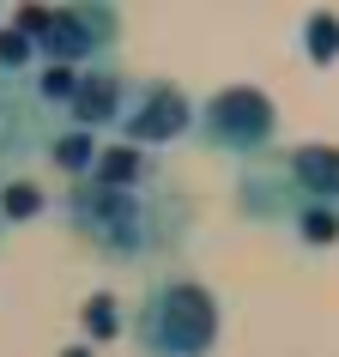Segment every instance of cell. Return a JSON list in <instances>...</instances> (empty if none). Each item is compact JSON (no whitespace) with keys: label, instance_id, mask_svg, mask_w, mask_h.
I'll return each instance as SVG.
<instances>
[{"label":"cell","instance_id":"10","mask_svg":"<svg viewBox=\"0 0 339 357\" xmlns=\"http://www.w3.org/2000/svg\"><path fill=\"white\" fill-rule=\"evenodd\" d=\"M97 146L103 139H91V133H79V128H49V146H43V158L67 176V182H85L97 164Z\"/></svg>","mask_w":339,"mask_h":357},{"label":"cell","instance_id":"6","mask_svg":"<svg viewBox=\"0 0 339 357\" xmlns=\"http://www.w3.org/2000/svg\"><path fill=\"white\" fill-rule=\"evenodd\" d=\"M133 91H140V79H128L110 61V67L79 73L55 115H61V128H79V133H91V139H115L121 121H128V109H133Z\"/></svg>","mask_w":339,"mask_h":357},{"label":"cell","instance_id":"8","mask_svg":"<svg viewBox=\"0 0 339 357\" xmlns=\"http://www.w3.org/2000/svg\"><path fill=\"white\" fill-rule=\"evenodd\" d=\"M43 146H49V115L37 109L24 79L0 73V182H19V169L37 164Z\"/></svg>","mask_w":339,"mask_h":357},{"label":"cell","instance_id":"9","mask_svg":"<svg viewBox=\"0 0 339 357\" xmlns=\"http://www.w3.org/2000/svg\"><path fill=\"white\" fill-rule=\"evenodd\" d=\"M164 176V158L158 151H140V146H121V139H103L97 146V164H91V182H110V188H146Z\"/></svg>","mask_w":339,"mask_h":357},{"label":"cell","instance_id":"4","mask_svg":"<svg viewBox=\"0 0 339 357\" xmlns=\"http://www.w3.org/2000/svg\"><path fill=\"white\" fill-rule=\"evenodd\" d=\"M19 37L31 43L37 67L61 73H91L110 67L121 49V13L103 0H73V6H49V13H19Z\"/></svg>","mask_w":339,"mask_h":357},{"label":"cell","instance_id":"2","mask_svg":"<svg viewBox=\"0 0 339 357\" xmlns=\"http://www.w3.org/2000/svg\"><path fill=\"white\" fill-rule=\"evenodd\" d=\"M236 212L261 230H279L297 248L339 243V146L333 139H297L273 146L255 164L236 169Z\"/></svg>","mask_w":339,"mask_h":357},{"label":"cell","instance_id":"11","mask_svg":"<svg viewBox=\"0 0 339 357\" xmlns=\"http://www.w3.org/2000/svg\"><path fill=\"white\" fill-rule=\"evenodd\" d=\"M0 236H6V218H0Z\"/></svg>","mask_w":339,"mask_h":357},{"label":"cell","instance_id":"7","mask_svg":"<svg viewBox=\"0 0 339 357\" xmlns=\"http://www.w3.org/2000/svg\"><path fill=\"white\" fill-rule=\"evenodd\" d=\"M194 133V97L176 85V79H140V91H133V109L121 121V146H140V151H164L176 139H188Z\"/></svg>","mask_w":339,"mask_h":357},{"label":"cell","instance_id":"1","mask_svg":"<svg viewBox=\"0 0 339 357\" xmlns=\"http://www.w3.org/2000/svg\"><path fill=\"white\" fill-rule=\"evenodd\" d=\"M61 225L79 248H91L110 266H164L194 236V200L170 176L146 188H110V182H67L55 194Z\"/></svg>","mask_w":339,"mask_h":357},{"label":"cell","instance_id":"3","mask_svg":"<svg viewBox=\"0 0 339 357\" xmlns=\"http://www.w3.org/2000/svg\"><path fill=\"white\" fill-rule=\"evenodd\" d=\"M218 333H225L218 297L194 273L151 279L140 291V303H133V315H128V339H133L140 357H212L218 351Z\"/></svg>","mask_w":339,"mask_h":357},{"label":"cell","instance_id":"5","mask_svg":"<svg viewBox=\"0 0 339 357\" xmlns=\"http://www.w3.org/2000/svg\"><path fill=\"white\" fill-rule=\"evenodd\" d=\"M194 139L212 158H236L255 164L261 151L279 146V103L261 85H218L212 97L194 103Z\"/></svg>","mask_w":339,"mask_h":357}]
</instances>
